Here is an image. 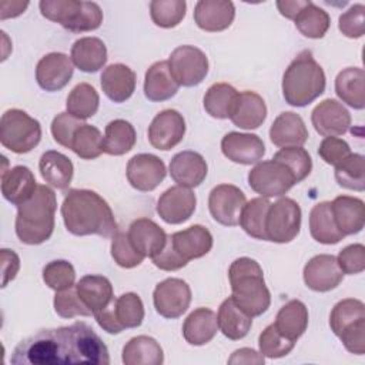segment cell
Returning <instances> with one entry per match:
<instances>
[{"mask_svg":"<svg viewBox=\"0 0 365 365\" xmlns=\"http://www.w3.org/2000/svg\"><path fill=\"white\" fill-rule=\"evenodd\" d=\"M10 362L14 365H108L110 355L107 345L94 329L77 321L68 327L40 329L20 341Z\"/></svg>","mask_w":365,"mask_h":365,"instance_id":"obj_1","label":"cell"},{"mask_svg":"<svg viewBox=\"0 0 365 365\" xmlns=\"http://www.w3.org/2000/svg\"><path fill=\"white\" fill-rule=\"evenodd\" d=\"M61 217L73 235L114 237L118 231L108 202L91 190H68L61 204Z\"/></svg>","mask_w":365,"mask_h":365,"instance_id":"obj_2","label":"cell"},{"mask_svg":"<svg viewBox=\"0 0 365 365\" xmlns=\"http://www.w3.org/2000/svg\"><path fill=\"white\" fill-rule=\"evenodd\" d=\"M232 301L250 317L262 315L271 304V294L265 285L259 264L248 257L237 258L228 269Z\"/></svg>","mask_w":365,"mask_h":365,"instance_id":"obj_3","label":"cell"},{"mask_svg":"<svg viewBox=\"0 0 365 365\" xmlns=\"http://www.w3.org/2000/svg\"><path fill=\"white\" fill-rule=\"evenodd\" d=\"M57 198L47 185H37L33 197L17 207L16 234L23 244L38 245L46 242L54 231Z\"/></svg>","mask_w":365,"mask_h":365,"instance_id":"obj_4","label":"cell"},{"mask_svg":"<svg viewBox=\"0 0 365 365\" xmlns=\"http://www.w3.org/2000/svg\"><path fill=\"white\" fill-rule=\"evenodd\" d=\"M325 73L312 53L301 51L282 77V96L289 106L305 107L325 91Z\"/></svg>","mask_w":365,"mask_h":365,"instance_id":"obj_5","label":"cell"},{"mask_svg":"<svg viewBox=\"0 0 365 365\" xmlns=\"http://www.w3.org/2000/svg\"><path fill=\"white\" fill-rule=\"evenodd\" d=\"M41 14L73 33L97 30L103 23V11L94 1L41 0Z\"/></svg>","mask_w":365,"mask_h":365,"instance_id":"obj_6","label":"cell"},{"mask_svg":"<svg viewBox=\"0 0 365 365\" xmlns=\"http://www.w3.org/2000/svg\"><path fill=\"white\" fill-rule=\"evenodd\" d=\"M329 327L346 351L355 355L365 352V305L362 301L346 298L335 304L329 315Z\"/></svg>","mask_w":365,"mask_h":365,"instance_id":"obj_7","label":"cell"},{"mask_svg":"<svg viewBox=\"0 0 365 365\" xmlns=\"http://www.w3.org/2000/svg\"><path fill=\"white\" fill-rule=\"evenodd\" d=\"M41 140L40 123L20 108L4 111L0 120L1 145L11 153H30Z\"/></svg>","mask_w":365,"mask_h":365,"instance_id":"obj_8","label":"cell"},{"mask_svg":"<svg viewBox=\"0 0 365 365\" xmlns=\"http://www.w3.org/2000/svg\"><path fill=\"white\" fill-rule=\"evenodd\" d=\"M301 230V208L292 198L284 197L269 205L265 218L267 241L291 242Z\"/></svg>","mask_w":365,"mask_h":365,"instance_id":"obj_9","label":"cell"},{"mask_svg":"<svg viewBox=\"0 0 365 365\" xmlns=\"http://www.w3.org/2000/svg\"><path fill=\"white\" fill-rule=\"evenodd\" d=\"M250 187L264 198L281 197L295 184V177L282 163L275 160L257 163L248 173Z\"/></svg>","mask_w":365,"mask_h":365,"instance_id":"obj_10","label":"cell"},{"mask_svg":"<svg viewBox=\"0 0 365 365\" xmlns=\"http://www.w3.org/2000/svg\"><path fill=\"white\" fill-rule=\"evenodd\" d=\"M167 61L174 80L182 87L198 86L208 74V58L194 46H178Z\"/></svg>","mask_w":365,"mask_h":365,"instance_id":"obj_11","label":"cell"},{"mask_svg":"<svg viewBox=\"0 0 365 365\" xmlns=\"http://www.w3.org/2000/svg\"><path fill=\"white\" fill-rule=\"evenodd\" d=\"M245 204V194L232 184H220L214 187L208 197L211 217L225 227H235L240 224Z\"/></svg>","mask_w":365,"mask_h":365,"instance_id":"obj_12","label":"cell"},{"mask_svg":"<svg viewBox=\"0 0 365 365\" xmlns=\"http://www.w3.org/2000/svg\"><path fill=\"white\" fill-rule=\"evenodd\" d=\"M155 311L168 319L181 317L190 307V285L180 278H167L158 282L153 292Z\"/></svg>","mask_w":365,"mask_h":365,"instance_id":"obj_13","label":"cell"},{"mask_svg":"<svg viewBox=\"0 0 365 365\" xmlns=\"http://www.w3.org/2000/svg\"><path fill=\"white\" fill-rule=\"evenodd\" d=\"M164 161L154 154H135L127 163L125 175L130 185L138 191H153L165 178Z\"/></svg>","mask_w":365,"mask_h":365,"instance_id":"obj_14","label":"cell"},{"mask_svg":"<svg viewBox=\"0 0 365 365\" xmlns=\"http://www.w3.org/2000/svg\"><path fill=\"white\" fill-rule=\"evenodd\" d=\"M185 134V120L177 110L167 108L160 111L148 127L150 144L163 151L178 145Z\"/></svg>","mask_w":365,"mask_h":365,"instance_id":"obj_15","label":"cell"},{"mask_svg":"<svg viewBox=\"0 0 365 365\" xmlns=\"http://www.w3.org/2000/svg\"><path fill=\"white\" fill-rule=\"evenodd\" d=\"M197 198L191 188L174 185L165 190L157 201V214L167 224H182L195 211Z\"/></svg>","mask_w":365,"mask_h":365,"instance_id":"obj_16","label":"cell"},{"mask_svg":"<svg viewBox=\"0 0 365 365\" xmlns=\"http://www.w3.org/2000/svg\"><path fill=\"white\" fill-rule=\"evenodd\" d=\"M302 275L305 285L317 292H328L336 288L344 278V272L336 262V257L331 254L312 257L305 264Z\"/></svg>","mask_w":365,"mask_h":365,"instance_id":"obj_17","label":"cell"},{"mask_svg":"<svg viewBox=\"0 0 365 365\" xmlns=\"http://www.w3.org/2000/svg\"><path fill=\"white\" fill-rule=\"evenodd\" d=\"M74 64L64 53H48L43 56L36 66V80L40 88L46 91H58L64 88L73 77Z\"/></svg>","mask_w":365,"mask_h":365,"instance_id":"obj_18","label":"cell"},{"mask_svg":"<svg viewBox=\"0 0 365 365\" xmlns=\"http://www.w3.org/2000/svg\"><path fill=\"white\" fill-rule=\"evenodd\" d=\"M311 121L319 135L338 137L349 130L351 114L339 101L327 98L312 110Z\"/></svg>","mask_w":365,"mask_h":365,"instance_id":"obj_19","label":"cell"},{"mask_svg":"<svg viewBox=\"0 0 365 365\" xmlns=\"http://www.w3.org/2000/svg\"><path fill=\"white\" fill-rule=\"evenodd\" d=\"M221 151L230 161L250 165L259 163L265 154V145L264 141L255 134L231 131L222 137Z\"/></svg>","mask_w":365,"mask_h":365,"instance_id":"obj_20","label":"cell"},{"mask_svg":"<svg viewBox=\"0 0 365 365\" xmlns=\"http://www.w3.org/2000/svg\"><path fill=\"white\" fill-rule=\"evenodd\" d=\"M207 173L208 167L204 157L191 150L177 153L170 161V175L177 185L198 187L205 180Z\"/></svg>","mask_w":365,"mask_h":365,"instance_id":"obj_21","label":"cell"},{"mask_svg":"<svg viewBox=\"0 0 365 365\" xmlns=\"http://www.w3.org/2000/svg\"><path fill=\"white\" fill-rule=\"evenodd\" d=\"M235 17V7L228 0H200L194 9V21L210 33L222 31L231 26Z\"/></svg>","mask_w":365,"mask_h":365,"instance_id":"obj_22","label":"cell"},{"mask_svg":"<svg viewBox=\"0 0 365 365\" xmlns=\"http://www.w3.org/2000/svg\"><path fill=\"white\" fill-rule=\"evenodd\" d=\"M168 238L177 254L187 262L190 259H197L207 255L212 248L211 232L200 224L191 225L182 231H177L168 235Z\"/></svg>","mask_w":365,"mask_h":365,"instance_id":"obj_23","label":"cell"},{"mask_svg":"<svg viewBox=\"0 0 365 365\" xmlns=\"http://www.w3.org/2000/svg\"><path fill=\"white\" fill-rule=\"evenodd\" d=\"M128 238L134 248L144 257H155L167 242L165 231L150 218H137L128 228Z\"/></svg>","mask_w":365,"mask_h":365,"instance_id":"obj_24","label":"cell"},{"mask_svg":"<svg viewBox=\"0 0 365 365\" xmlns=\"http://www.w3.org/2000/svg\"><path fill=\"white\" fill-rule=\"evenodd\" d=\"M37 190L36 178L26 165H16L1 171V194L13 205L27 202Z\"/></svg>","mask_w":365,"mask_h":365,"instance_id":"obj_25","label":"cell"},{"mask_svg":"<svg viewBox=\"0 0 365 365\" xmlns=\"http://www.w3.org/2000/svg\"><path fill=\"white\" fill-rule=\"evenodd\" d=\"M309 134L301 115L292 111L281 113L269 128V138L277 147H302Z\"/></svg>","mask_w":365,"mask_h":365,"instance_id":"obj_26","label":"cell"},{"mask_svg":"<svg viewBox=\"0 0 365 365\" xmlns=\"http://www.w3.org/2000/svg\"><path fill=\"white\" fill-rule=\"evenodd\" d=\"M135 73L125 64L115 63L107 66L100 77L104 94L114 103H124L135 90Z\"/></svg>","mask_w":365,"mask_h":365,"instance_id":"obj_27","label":"cell"},{"mask_svg":"<svg viewBox=\"0 0 365 365\" xmlns=\"http://www.w3.org/2000/svg\"><path fill=\"white\" fill-rule=\"evenodd\" d=\"M331 211L338 230L345 235H354L362 231L365 224V205L361 198L351 195H338L331 202Z\"/></svg>","mask_w":365,"mask_h":365,"instance_id":"obj_28","label":"cell"},{"mask_svg":"<svg viewBox=\"0 0 365 365\" xmlns=\"http://www.w3.org/2000/svg\"><path fill=\"white\" fill-rule=\"evenodd\" d=\"M267 118V106L262 97L254 91L238 93L230 120L244 130L258 128Z\"/></svg>","mask_w":365,"mask_h":365,"instance_id":"obj_29","label":"cell"},{"mask_svg":"<svg viewBox=\"0 0 365 365\" xmlns=\"http://www.w3.org/2000/svg\"><path fill=\"white\" fill-rule=\"evenodd\" d=\"M76 291L93 315L107 308L114 299L113 285L103 275H84L76 284Z\"/></svg>","mask_w":365,"mask_h":365,"instance_id":"obj_30","label":"cell"},{"mask_svg":"<svg viewBox=\"0 0 365 365\" xmlns=\"http://www.w3.org/2000/svg\"><path fill=\"white\" fill-rule=\"evenodd\" d=\"M217 331V314L210 308L194 309L182 324V336L194 346L208 344L215 336Z\"/></svg>","mask_w":365,"mask_h":365,"instance_id":"obj_31","label":"cell"},{"mask_svg":"<svg viewBox=\"0 0 365 365\" xmlns=\"http://www.w3.org/2000/svg\"><path fill=\"white\" fill-rule=\"evenodd\" d=\"M70 58L84 73H96L107 61V47L97 37H81L71 46Z\"/></svg>","mask_w":365,"mask_h":365,"instance_id":"obj_32","label":"cell"},{"mask_svg":"<svg viewBox=\"0 0 365 365\" xmlns=\"http://www.w3.org/2000/svg\"><path fill=\"white\" fill-rule=\"evenodd\" d=\"M180 86L174 80L168 61H157L150 66L144 77V94L150 101H165L174 97Z\"/></svg>","mask_w":365,"mask_h":365,"instance_id":"obj_33","label":"cell"},{"mask_svg":"<svg viewBox=\"0 0 365 365\" xmlns=\"http://www.w3.org/2000/svg\"><path fill=\"white\" fill-rule=\"evenodd\" d=\"M38 170L43 180L58 190H66L70 185L74 174L71 160L54 150H48L40 157Z\"/></svg>","mask_w":365,"mask_h":365,"instance_id":"obj_34","label":"cell"},{"mask_svg":"<svg viewBox=\"0 0 365 365\" xmlns=\"http://www.w3.org/2000/svg\"><path fill=\"white\" fill-rule=\"evenodd\" d=\"M365 73L359 67H346L338 73L335 78V93L342 100L355 110H362L365 107Z\"/></svg>","mask_w":365,"mask_h":365,"instance_id":"obj_35","label":"cell"},{"mask_svg":"<svg viewBox=\"0 0 365 365\" xmlns=\"http://www.w3.org/2000/svg\"><path fill=\"white\" fill-rule=\"evenodd\" d=\"M217 322L218 329L224 334V336L232 341H238L250 332L252 327V317L245 314L230 297L220 305Z\"/></svg>","mask_w":365,"mask_h":365,"instance_id":"obj_36","label":"cell"},{"mask_svg":"<svg viewBox=\"0 0 365 365\" xmlns=\"http://www.w3.org/2000/svg\"><path fill=\"white\" fill-rule=\"evenodd\" d=\"M121 359L125 365H161L164 352L154 338L138 335L124 345Z\"/></svg>","mask_w":365,"mask_h":365,"instance_id":"obj_37","label":"cell"},{"mask_svg":"<svg viewBox=\"0 0 365 365\" xmlns=\"http://www.w3.org/2000/svg\"><path fill=\"white\" fill-rule=\"evenodd\" d=\"M274 325L279 334L297 342L308 327V309L305 304L299 299L288 301L278 311Z\"/></svg>","mask_w":365,"mask_h":365,"instance_id":"obj_38","label":"cell"},{"mask_svg":"<svg viewBox=\"0 0 365 365\" xmlns=\"http://www.w3.org/2000/svg\"><path fill=\"white\" fill-rule=\"evenodd\" d=\"M309 232L315 241L325 245L338 244L344 240V234L335 224L329 201H322L312 207L309 212Z\"/></svg>","mask_w":365,"mask_h":365,"instance_id":"obj_39","label":"cell"},{"mask_svg":"<svg viewBox=\"0 0 365 365\" xmlns=\"http://www.w3.org/2000/svg\"><path fill=\"white\" fill-rule=\"evenodd\" d=\"M237 97L238 91L232 86L227 83H215L205 91L204 108L214 118H230Z\"/></svg>","mask_w":365,"mask_h":365,"instance_id":"obj_40","label":"cell"},{"mask_svg":"<svg viewBox=\"0 0 365 365\" xmlns=\"http://www.w3.org/2000/svg\"><path fill=\"white\" fill-rule=\"evenodd\" d=\"M137 140L135 130L131 123L117 118L106 125L104 153L110 155H123L128 153Z\"/></svg>","mask_w":365,"mask_h":365,"instance_id":"obj_41","label":"cell"},{"mask_svg":"<svg viewBox=\"0 0 365 365\" xmlns=\"http://www.w3.org/2000/svg\"><path fill=\"white\" fill-rule=\"evenodd\" d=\"M98 104L100 97L96 88L88 83H80L67 96L66 108L70 115L83 121L97 113Z\"/></svg>","mask_w":365,"mask_h":365,"instance_id":"obj_42","label":"cell"},{"mask_svg":"<svg viewBox=\"0 0 365 365\" xmlns=\"http://www.w3.org/2000/svg\"><path fill=\"white\" fill-rule=\"evenodd\" d=\"M294 23L302 36L308 38H321L327 34L331 26V19L324 9L308 0L294 19Z\"/></svg>","mask_w":365,"mask_h":365,"instance_id":"obj_43","label":"cell"},{"mask_svg":"<svg viewBox=\"0 0 365 365\" xmlns=\"http://www.w3.org/2000/svg\"><path fill=\"white\" fill-rule=\"evenodd\" d=\"M271 202L268 198L257 197L248 201L241 212L240 225L252 238L267 241L265 234V218Z\"/></svg>","mask_w":365,"mask_h":365,"instance_id":"obj_44","label":"cell"},{"mask_svg":"<svg viewBox=\"0 0 365 365\" xmlns=\"http://www.w3.org/2000/svg\"><path fill=\"white\" fill-rule=\"evenodd\" d=\"M70 150L83 160H94L104 153V137L97 127L84 123L76 130Z\"/></svg>","mask_w":365,"mask_h":365,"instance_id":"obj_45","label":"cell"},{"mask_svg":"<svg viewBox=\"0 0 365 365\" xmlns=\"http://www.w3.org/2000/svg\"><path fill=\"white\" fill-rule=\"evenodd\" d=\"M335 180L339 187L354 191L365 190L364 155L351 153L338 165H335Z\"/></svg>","mask_w":365,"mask_h":365,"instance_id":"obj_46","label":"cell"},{"mask_svg":"<svg viewBox=\"0 0 365 365\" xmlns=\"http://www.w3.org/2000/svg\"><path fill=\"white\" fill-rule=\"evenodd\" d=\"M114 315L118 324L125 328H137L144 319V305L134 292H125L113 301Z\"/></svg>","mask_w":365,"mask_h":365,"instance_id":"obj_47","label":"cell"},{"mask_svg":"<svg viewBox=\"0 0 365 365\" xmlns=\"http://www.w3.org/2000/svg\"><path fill=\"white\" fill-rule=\"evenodd\" d=\"M187 10L184 0H153L150 3V16L155 26L173 29L178 26Z\"/></svg>","mask_w":365,"mask_h":365,"instance_id":"obj_48","label":"cell"},{"mask_svg":"<svg viewBox=\"0 0 365 365\" xmlns=\"http://www.w3.org/2000/svg\"><path fill=\"white\" fill-rule=\"evenodd\" d=\"M272 160L282 163L294 174L297 184L305 180L312 170V160L302 147H285L277 151Z\"/></svg>","mask_w":365,"mask_h":365,"instance_id":"obj_49","label":"cell"},{"mask_svg":"<svg viewBox=\"0 0 365 365\" xmlns=\"http://www.w3.org/2000/svg\"><path fill=\"white\" fill-rule=\"evenodd\" d=\"M43 281L51 289L63 291L74 287L76 284V271L74 267L66 259L50 261L43 268Z\"/></svg>","mask_w":365,"mask_h":365,"instance_id":"obj_50","label":"cell"},{"mask_svg":"<svg viewBox=\"0 0 365 365\" xmlns=\"http://www.w3.org/2000/svg\"><path fill=\"white\" fill-rule=\"evenodd\" d=\"M258 346L259 352L267 358H282L288 355L294 346L295 341H291L285 338L282 334L278 332L274 324L268 325L258 338Z\"/></svg>","mask_w":365,"mask_h":365,"instance_id":"obj_51","label":"cell"},{"mask_svg":"<svg viewBox=\"0 0 365 365\" xmlns=\"http://www.w3.org/2000/svg\"><path fill=\"white\" fill-rule=\"evenodd\" d=\"M111 257L114 262L121 268H134L138 267L145 258L141 255L134 245L131 244L128 234L117 231L111 241Z\"/></svg>","mask_w":365,"mask_h":365,"instance_id":"obj_52","label":"cell"},{"mask_svg":"<svg viewBox=\"0 0 365 365\" xmlns=\"http://www.w3.org/2000/svg\"><path fill=\"white\" fill-rule=\"evenodd\" d=\"M53 305H54V311L61 318H73L77 315H81V317L93 315L91 311L80 299L76 291V285L63 291H57L54 295Z\"/></svg>","mask_w":365,"mask_h":365,"instance_id":"obj_53","label":"cell"},{"mask_svg":"<svg viewBox=\"0 0 365 365\" xmlns=\"http://www.w3.org/2000/svg\"><path fill=\"white\" fill-rule=\"evenodd\" d=\"M339 31L349 38H359L365 33V6L354 4L339 16Z\"/></svg>","mask_w":365,"mask_h":365,"instance_id":"obj_54","label":"cell"},{"mask_svg":"<svg viewBox=\"0 0 365 365\" xmlns=\"http://www.w3.org/2000/svg\"><path fill=\"white\" fill-rule=\"evenodd\" d=\"M83 124L84 123H81V120L70 115L68 113L57 114L51 121V134L54 141L66 148H71L73 135Z\"/></svg>","mask_w":365,"mask_h":365,"instance_id":"obj_55","label":"cell"},{"mask_svg":"<svg viewBox=\"0 0 365 365\" xmlns=\"http://www.w3.org/2000/svg\"><path fill=\"white\" fill-rule=\"evenodd\" d=\"M336 262L344 274L355 275L365 269V247L362 244H351L339 251Z\"/></svg>","mask_w":365,"mask_h":365,"instance_id":"obj_56","label":"cell"},{"mask_svg":"<svg viewBox=\"0 0 365 365\" xmlns=\"http://www.w3.org/2000/svg\"><path fill=\"white\" fill-rule=\"evenodd\" d=\"M318 154L327 164L335 167L351 154V148L339 137H325L318 147Z\"/></svg>","mask_w":365,"mask_h":365,"instance_id":"obj_57","label":"cell"},{"mask_svg":"<svg viewBox=\"0 0 365 365\" xmlns=\"http://www.w3.org/2000/svg\"><path fill=\"white\" fill-rule=\"evenodd\" d=\"M151 259H153V264L157 268L163 269V271H177V269H180V268H182V267H185L188 264L173 248L171 241H170L168 237H167V242H165L163 251L160 254H157L155 257H153Z\"/></svg>","mask_w":365,"mask_h":365,"instance_id":"obj_58","label":"cell"},{"mask_svg":"<svg viewBox=\"0 0 365 365\" xmlns=\"http://www.w3.org/2000/svg\"><path fill=\"white\" fill-rule=\"evenodd\" d=\"M20 269V259L19 255L13 250L3 248L1 250V274L3 282L1 287L4 288L10 281H13Z\"/></svg>","mask_w":365,"mask_h":365,"instance_id":"obj_59","label":"cell"},{"mask_svg":"<svg viewBox=\"0 0 365 365\" xmlns=\"http://www.w3.org/2000/svg\"><path fill=\"white\" fill-rule=\"evenodd\" d=\"M94 318H96L97 324L100 325V328H103L108 334H120L121 331H124V328L118 324V321H117V318L114 315L113 302L107 308H104L100 312L94 314Z\"/></svg>","mask_w":365,"mask_h":365,"instance_id":"obj_60","label":"cell"},{"mask_svg":"<svg viewBox=\"0 0 365 365\" xmlns=\"http://www.w3.org/2000/svg\"><path fill=\"white\" fill-rule=\"evenodd\" d=\"M264 355L258 354L257 351L251 348H241L232 352V355L228 358V364H264Z\"/></svg>","mask_w":365,"mask_h":365,"instance_id":"obj_61","label":"cell"},{"mask_svg":"<svg viewBox=\"0 0 365 365\" xmlns=\"http://www.w3.org/2000/svg\"><path fill=\"white\" fill-rule=\"evenodd\" d=\"M307 3L308 0H284V1H277V7L284 17L294 20Z\"/></svg>","mask_w":365,"mask_h":365,"instance_id":"obj_62","label":"cell"},{"mask_svg":"<svg viewBox=\"0 0 365 365\" xmlns=\"http://www.w3.org/2000/svg\"><path fill=\"white\" fill-rule=\"evenodd\" d=\"M29 1H1L0 4V10H1V20L10 19V17H17L21 13H24V10L27 9Z\"/></svg>","mask_w":365,"mask_h":365,"instance_id":"obj_63","label":"cell"}]
</instances>
